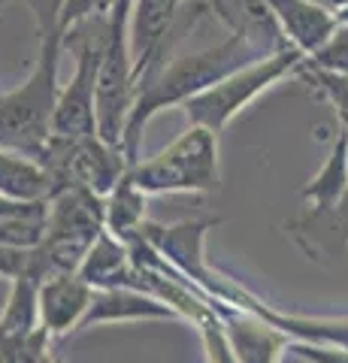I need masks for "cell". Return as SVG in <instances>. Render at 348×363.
Segmentation results:
<instances>
[{
	"label": "cell",
	"instance_id": "1",
	"mask_svg": "<svg viewBox=\"0 0 348 363\" xmlns=\"http://www.w3.org/2000/svg\"><path fill=\"white\" fill-rule=\"evenodd\" d=\"M261 58H269V55L254 49V45L249 40H242L240 33H228L221 43L209 45V49L179 55V58H173L155 79L140 85L137 106L130 112L125 143H121L128 157H130V164L140 161L142 133L158 112L173 109V106H185L188 100H194L197 94L209 91L212 85H218L221 79H228L230 73H237L242 67H249Z\"/></svg>",
	"mask_w": 348,
	"mask_h": 363
},
{
	"label": "cell",
	"instance_id": "2",
	"mask_svg": "<svg viewBox=\"0 0 348 363\" xmlns=\"http://www.w3.org/2000/svg\"><path fill=\"white\" fill-rule=\"evenodd\" d=\"M64 37H37V61L28 79L13 91H0V149L37 157L52 140V121L61 97Z\"/></svg>",
	"mask_w": 348,
	"mask_h": 363
},
{
	"label": "cell",
	"instance_id": "3",
	"mask_svg": "<svg viewBox=\"0 0 348 363\" xmlns=\"http://www.w3.org/2000/svg\"><path fill=\"white\" fill-rule=\"evenodd\" d=\"M106 230L103 197L94 191L70 188L49 197L43 236L33 245L37 279L46 281L58 272H79L85 255L91 252L97 236Z\"/></svg>",
	"mask_w": 348,
	"mask_h": 363
},
{
	"label": "cell",
	"instance_id": "4",
	"mask_svg": "<svg viewBox=\"0 0 348 363\" xmlns=\"http://www.w3.org/2000/svg\"><path fill=\"white\" fill-rule=\"evenodd\" d=\"M130 179L149 197L155 194H212L221 188L218 133L191 124L185 133L152 157L130 164Z\"/></svg>",
	"mask_w": 348,
	"mask_h": 363
},
{
	"label": "cell",
	"instance_id": "5",
	"mask_svg": "<svg viewBox=\"0 0 348 363\" xmlns=\"http://www.w3.org/2000/svg\"><path fill=\"white\" fill-rule=\"evenodd\" d=\"M109 43V16H94L73 25L64 37V52L73 55V73L61 85L55 109V136H94L97 133V73Z\"/></svg>",
	"mask_w": 348,
	"mask_h": 363
},
{
	"label": "cell",
	"instance_id": "6",
	"mask_svg": "<svg viewBox=\"0 0 348 363\" xmlns=\"http://www.w3.org/2000/svg\"><path fill=\"white\" fill-rule=\"evenodd\" d=\"M37 164L49 176L52 197L70 188L94 191V194L106 197L130 169V157L121 145L106 143L100 133L79 136V140L52 133Z\"/></svg>",
	"mask_w": 348,
	"mask_h": 363
},
{
	"label": "cell",
	"instance_id": "7",
	"mask_svg": "<svg viewBox=\"0 0 348 363\" xmlns=\"http://www.w3.org/2000/svg\"><path fill=\"white\" fill-rule=\"evenodd\" d=\"M303 61H306V52L291 45L285 52H276V55H269V58H261L237 73H230L228 79H221L218 85H212L209 91L197 94L194 100H188L182 106L188 116V124L221 133L257 94H264L266 88L282 82L285 76H297Z\"/></svg>",
	"mask_w": 348,
	"mask_h": 363
},
{
	"label": "cell",
	"instance_id": "8",
	"mask_svg": "<svg viewBox=\"0 0 348 363\" xmlns=\"http://www.w3.org/2000/svg\"><path fill=\"white\" fill-rule=\"evenodd\" d=\"M130 6L133 4H118L109 13V43L97 73V133L112 145L125 143L130 112L137 106V76L128 45Z\"/></svg>",
	"mask_w": 348,
	"mask_h": 363
},
{
	"label": "cell",
	"instance_id": "9",
	"mask_svg": "<svg viewBox=\"0 0 348 363\" xmlns=\"http://www.w3.org/2000/svg\"><path fill=\"white\" fill-rule=\"evenodd\" d=\"M218 224H221L218 215H200V218H185L176 224L145 221L137 236H142L176 272H182L191 285L200 288L206 297H212L218 267H212L206 260L203 242H206L212 227H218Z\"/></svg>",
	"mask_w": 348,
	"mask_h": 363
},
{
	"label": "cell",
	"instance_id": "10",
	"mask_svg": "<svg viewBox=\"0 0 348 363\" xmlns=\"http://www.w3.org/2000/svg\"><path fill=\"white\" fill-rule=\"evenodd\" d=\"M97 288H91L79 272H58L40 281V321L58 339L79 333L85 315L94 303Z\"/></svg>",
	"mask_w": 348,
	"mask_h": 363
},
{
	"label": "cell",
	"instance_id": "11",
	"mask_svg": "<svg viewBox=\"0 0 348 363\" xmlns=\"http://www.w3.org/2000/svg\"><path fill=\"white\" fill-rule=\"evenodd\" d=\"M212 309L221 318L224 333H228L240 363H279L282 360V354L291 345V339L282 330H276V327H269L257 315L237 309L230 303H221V300H212Z\"/></svg>",
	"mask_w": 348,
	"mask_h": 363
},
{
	"label": "cell",
	"instance_id": "12",
	"mask_svg": "<svg viewBox=\"0 0 348 363\" xmlns=\"http://www.w3.org/2000/svg\"><path fill=\"white\" fill-rule=\"evenodd\" d=\"M209 16H215L230 33H240L264 55L291 49L282 25L276 21L266 0H206Z\"/></svg>",
	"mask_w": 348,
	"mask_h": 363
},
{
	"label": "cell",
	"instance_id": "13",
	"mask_svg": "<svg viewBox=\"0 0 348 363\" xmlns=\"http://www.w3.org/2000/svg\"><path fill=\"white\" fill-rule=\"evenodd\" d=\"M285 230L297 240L306 257H315V260H321V255L339 257V252L348 248V191L327 212L306 206V212H300L297 218H291L285 224Z\"/></svg>",
	"mask_w": 348,
	"mask_h": 363
},
{
	"label": "cell",
	"instance_id": "14",
	"mask_svg": "<svg viewBox=\"0 0 348 363\" xmlns=\"http://www.w3.org/2000/svg\"><path fill=\"white\" fill-rule=\"evenodd\" d=\"M179 318L170 306L155 300L152 294H142L137 288H106L94 294V303L85 315L82 330L103 324H133V321H167Z\"/></svg>",
	"mask_w": 348,
	"mask_h": 363
},
{
	"label": "cell",
	"instance_id": "15",
	"mask_svg": "<svg viewBox=\"0 0 348 363\" xmlns=\"http://www.w3.org/2000/svg\"><path fill=\"white\" fill-rule=\"evenodd\" d=\"M266 4L273 9L276 21L282 25L288 43L294 49L306 52V58L318 45L327 43L330 33L339 28L336 13L318 4V0H266Z\"/></svg>",
	"mask_w": 348,
	"mask_h": 363
},
{
	"label": "cell",
	"instance_id": "16",
	"mask_svg": "<svg viewBox=\"0 0 348 363\" xmlns=\"http://www.w3.org/2000/svg\"><path fill=\"white\" fill-rule=\"evenodd\" d=\"M133 269V255L130 245L121 240V236L103 230L97 236V242L91 245V252L85 255L79 276L97 291L106 288H125V281Z\"/></svg>",
	"mask_w": 348,
	"mask_h": 363
},
{
	"label": "cell",
	"instance_id": "17",
	"mask_svg": "<svg viewBox=\"0 0 348 363\" xmlns=\"http://www.w3.org/2000/svg\"><path fill=\"white\" fill-rule=\"evenodd\" d=\"M345 191H348V133L339 128V136H336L327 161L309 179V185H303L300 197L309 203V209L327 212L345 197Z\"/></svg>",
	"mask_w": 348,
	"mask_h": 363
},
{
	"label": "cell",
	"instance_id": "18",
	"mask_svg": "<svg viewBox=\"0 0 348 363\" xmlns=\"http://www.w3.org/2000/svg\"><path fill=\"white\" fill-rule=\"evenodd\" d=\"M0 197L9 200H49V176L33 157L0 149Z\"/></svg>",
	"mask_w": 348,
	"mask_h": 363
},
{
	"label": "cell",
	"instance_id": "19",
	"mask_svg": "<svg viewBox=\"0 0 348 363\" xmlns=\"http://www.w3.org/2000/svg\"><path fill=\"white\" fill-rule=\"evenodd\" d=\"M145 206H149V194L133 185L130 173L121 176V182L103 197L106 209V230L121 236V240H133L140 233V227L149 221L145 218Z\"/></svg>",
	"mask_w": 348,
	"mask_h": 363
},
{
	"label": "cell",
	"instance_id": "20",
	"mask_svg": "<svg viewBox=\"0 0 348 363\" xmlns=\"http://www.w3.org/2000/svg\"><path fill=\"white\" fill-rule=\"evenodd\" d=\"M52 333L37 327L30 333H0V363H52Z\"/></svg>",
	"mask_w": 348,
	"mask_h": 363
},
{
	"label": "cell",
	"instance_id": "21",
	"mask_svg": "<svg viewBox=\"0 0 348 363\" xmlns=\"http://www.w3.org/2000/svg\"><path fill=\"white\" fill-rule=\"evenodd\" d=\"M297 79L309 82V88H315L318 94L327 100L336 112V118L342 124V130L348 133V76L318 70V67H312L309 61H303V67L297 70Z\"/></svg>",
	"mask_w": 348,
	"mask_h": 363
},
{
	"label": "cell",
	"instance_id": "22",
	"mask_svg": "<svg viewBox=\"0 0 348 363\" xmlns=\"http://www.w3.org/2000/svg\"><path fill=\"white\" fill-rule=\"evenodd\" d=\"M197 336L203 342V354H206V363H240L237 351H233L228 333H224V324L218 315H209L206 321H200L197 327Z\"/></svg>",
	"mask_w": 348,
	"mask_h": 363
},
{
	"label": "cell",
	"instance_id": "23",
	"mask_svg": "<svg viewBox=\"0 0 348 363\" xmlns=\"http://www.w3.org/2000/svg\"><path fill=\"white\" fill-rule=\"evenodd\" d=\"M306 61L312 67H318V70L348 76V25L336 28L330 37H327V43L318 45V49L312 52Z\"/></svg>",
	"mask_w": 348,
	"mask_h": 363
},
{
	"label": "cell",
	"instance_id": "24",
	"mask_svg": "<svg viewBox=\"0 0 348 363\" xmlns=\"http://www.w3.org/2000/svg\"><path fill=\"white\" fill-rule=\"evenodd\" d=\"M46 218H0V245L30 248L40 242Z\"/></svg>",
	"mask_w": 348,
	"mask_h": 363
},
{
	"label": "cell",
	"instance_id": "25",
	"mask_svg": "<svg viewBox=\"0 0 348 363\" xmlns=\"http://www.w3.org/2000/svg\"><path fill=\"white\" fill-rule=\"evenodd\" d=\"M118 0H67L64 4V30H70L73 25H79L85 18L94 16H109L116 9Z\"/></svg>",
	"mask_w": 348,
	"mask_h": 363
},
{
	"label": "cell",
	"instance_id": "26",
	"mask_svg": "<svg viewBox=\"0 0 348 363\" xmlns=\"http://www.w3.org/2000/svg\"><path fill=\"white\" fill-rule=\"evenodd\" d=\"M288 354H294L306 363H348V348L336 345H315V342H291Z\"/></svg>",
	"mask_w": 348,
	"mask_h": 363
},
{
	"label": "cell",
	"instance_id": "27",
	"mask_svg": "<svg viewBox=\"0 0 348 363\" xmlns=\"http://www.w3.org/2000/svg\"><path fill=\"white\" fill-rule=\"evenodd\" d=\"M318 4H324L327 9H333V13H339V9H348V0H318Z\"/></svg>",
	"mask_w": 348,
	"mask_h": 363
},
{
	"label": "cell",
	"instance_id": "28",
	"mask_svg": "<svg viewBox=\"0 0 348 363\" xmlns=\"http://www.w3.org/2000/svg\"><path fill=\"white\" fill-rule=\"evenodd\" d=\"M4 4H9V0H0V9H4Z\"/></svg>",
	"mask_w": 348,
	"mask_h": 363
},
{
	"label": "cell",
	"instance_id": "29",
	"mask_svg": "<svg viewBox=\"0 0 348 363\" xmlns=\"http://www.w3.org/2000/svg\"><path fill=\"white\" fill-rule=\"evenodd\" d=\"M52 363H64V360H61V357H55V360H52Z\"/></svg>",
	"mask_w": 348,
	"mask_h": 363
},
{
	"label": "cell",
	"instance_id": "30",
	"mask_svg": "<svg viewBox=\"0 0 348 363\" xmlns=\"http://www.w3.org/2000/svg\"><path fill=\"white\" fill-rule=\"evenodd\" d=\"M176 4H185V0H176Z\"/></svg>",
	"mask_w": 348,
	"mask_h": 363
}]
</instances>
